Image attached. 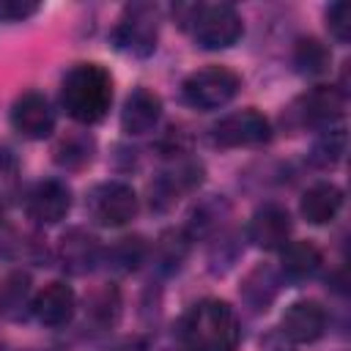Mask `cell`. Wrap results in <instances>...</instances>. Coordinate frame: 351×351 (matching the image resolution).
<instances>
[{"label":"cell","mask_w":351,"mask_h":351,"mask_svg":"<svg viewBox=\"0 0 351 351\" xmlns=\"http://www.w3.org/2000/svg\"><path fill=\"white\" fill-rule=\"evenodd\" d=\"M178 335L186 351H236L241 326L228 302L203 299L181 318Z\"/></svg>","instance_id":"obj_1"},{"label":"cell","mask_w":351,"mask_h":351,"mask_svg":"<svg viewBox=\"0 0 351 351\" xmlns=\"http://www.w3.org/2000/svg\"><path fill=\"white\" fill-rule=\"evenodd\" d=\"M63 110L80 123H99L112 104V77L99 63H77L60 85Z\"/></svg>","instance_id":"obj_2"},{"label":"cell","mask_w":351,"mask_h":351,"mask_svg":"<svg viewBox=\"0 0 351 351\" xmlns=\"http://www.w3.org/2000/svg\"><path fill=\"white\" fill-rule=\"evenodd\" d=\"M159 38V11L151 3H132L123 8L115 30H112V44L123 55L132 58H148L156 49Z\"/></svg>","instance_id":"obj_3"},{"label":"cell","mask_w":351,"mask_h":351,"mask_svg":"<svg viewBox=\"0 0 351 351\" xmlns=\"http://www.w3.org/2000/svg\"><path fill=\"white\" fill-rule=\"evenodd\" d=\"M239 88H241V80L236 71L225 66H206L192 71L184 80L181 96L195 110H217V107H225L239 93Z\"/></svg>","instance_id":"obj_4"},{"label":"cell","mask_w":351,"mask_h":351,"mask_svg":"<svg viewBox=\"0 0 351 351\" xmlns=\"http://www.w3.org/2000/svg\"><path fill=\"white\" fill-rule=\"evenodd\" d=\"M241 16L230 3H208L197 5V14L192 19L195 41L203 49H225L233 47L241 38Z\"/></svg>","instance_id":"obj_5"},{"label":"cell","mask_w":351,"mask_h":351,"mask_svg":"<svg viewBox=\"0 0 351 351\" xmlns=\"http://www.w3.org/2000/svg\"><path fill=\"white\" fill-rule=\"evenodd\" d=\"M85 208H88V214L99 225L118 228V225H126L129 219H134V214H137V195H134V189L129 184L104 181V184H96L88 192Z\"/></svg>","instance_id":"obj_6"},{"label":"cell","mask_w":351,"mask_h":351,"mask_svg":"<svg viewBox=\"0 0 351 351\" xmlns=\"http://www.w3.org/2000/svg\"><path fill=\"white\" fill-rule=\"evenodd\" d=\"M271 137L269 118L255 107H244L239 112L225 115L214 126V143L222 148H244V145H263Z\"/></svg>","instance_id":"obj_7"},{"label":"cell","mask_w":351,"mask_h":351,"mask_svg":"<svg viewBox=\"0 0 351 351\" xmlns=\"http://www.w3.org/2000/svg\"><path fill=\"white\" fill-rule=\"evenodd\" d=\"M11 126L27 140H44L55 129V110L38 90H25L11 107Z\"/></svg>","instance_id":"obj_8"},{"label":"cell","mask_w":351,"mask_h":351,"mask_svg":"<svg viewBox=\"0 0 351 351\" xmlns=\"http://www.w3.org/2000/svg\"><path fill=\"white\" fill-rule=\"evenodd\" d=\"M25 208H27V217L33 222H38V225H55L71 208V189L63 181H58V178L38 181L30 189Z\"/></svg>","instance_id":"obj_9"},{"label":"cell","mask_w":351,"mask_h":351,"mask_svg":"<svg viewBox=\"0 0 351 351\" xmlns=\"http://www.w3.org/2000/svg\"><path fill=\"white\" fill-rule=\"evenodd\" d=\"M291 236V214L280 203H263L247 228V239L258 250H282Z\"/></svg>","instance_id":"obj_10"},{"label":"cell","mask_w":351,"mask_h":351,"mask_svg":"<svg viewBox=\"0 0 351 351\" xmlns=\"http://www.w3.org/2000/svg\"><path fill=\"white\" fill-rule=\"evenodd\" d=\"M101 247L99 239L93 233H88L85 228H71L60 236L58 241V263L63 271L69 274H88L96 263H99Z\"/></svg>","instance_id":"obj_11"},{"label":"cell","mask_w":351,"mask_h":351,"mask_svg":"<svg viewBox=\"0 0 351 351\" xmlns=\"http://www.w3.org/2000/svg\"><path fill=\"white\" fill-rule=\"evenodd\" d=\"M74 310H77V296L71 291V285L55 280L49 285H44L36 299L30 302V313L36 315L38 324L44 326H63L74 318Z\"/></svg>","instance_id":"obj_12"},{"label":"cell","mask_w":351,"mask_h":351,"mask_svg":"<svg viewBox=\"0 0 351 351\" xmlns=\"http://www.w3.org/2000/svg\"><path fill=\"white\" fill-rule=\"evenodd\" d=\"M280 329L288 340L293 343H313L324 335L326 329V313L318 302H310V299H302V302H293L285 313H282V321H280Z\"/></svg>","instance_id":"obj_13"},{"label":"cell","mask_w":351,"mask_h":351,"mask_svg":"<svg viewBox=\"0 0 351 351\" xmlns=\"http://www.w3.org/2000/svg\"><path fill=\"white\" fill-rule=\"evenodd\" d=\"M296 107L299 110H293V112L299 115L302 123H310V126L329 123V121H335V118L343 115L346 93L337 85H315L313 90H307L296 101Z\"/></svg>","instance_id":"obj_14"},{"label":"cell","mask_w":351,"mask_h":351,"mask_svg":"<svg viewBox=\"0 0 351 351\" xmlns=\"http://www.w3.org/2000/svg\"><path fill=\"white\" fill-rule=\"evenodd\" d=\"M162 115V99L148 88H134L121 110V129L132 137L148 134Z\"/></svg>","instance_id":"obj_15"},{"label":"cell","mask_w":351,"mask_h":351,"mask_svg":"<svg viewBox=\"0 0 351 351\" xmlns=\"http://www.w3.org/2000/svg\"><path fill=\"white\" fill-rule=\"evenodd\" d=\"M200 181H203V165H200V162H192V159L178 162L176 170L162 173V176L151 184V206L167 208V206H173V203L178 200L181 192L195 189Z\"/></svg>","instance_id":"obj_16"},{"label":"cell","mask_w":351,"mask_h":351,"mask_svg":"<svg viewBox=\"0 0 351 351\" xmlns=\"http://www.w3.org/2000/svg\"><path fill=\"white\" fill-rule=\"evenodd\" d=\"M302 217L313 225H324V222H332L337 217V211L343 208V189L335 186L332 181H321V184H313L304 195H302Z\"/></svg>","instance_id":"obj_17"},{"label":"cell","mask_w":351,"mask_h":351,"mask_svg":"<svg viewBox=\"0 0 351 351\" xmlns=\"http://www.w3.org/2000/svg\"><path fill=\"white\" fill-rule=\"evenodd\" d=\"M277 291H280L277 271H274L271 266H266V263H258L255 269H250L247 277L241 280V288H239L241 299H244L252 310H266V307L274 302Z\"/></svg>","instance_id":"obj_18"},{"label":"cell","mask_w":351,"mask_h":351,"mask_svg":"<svg viewBox=\"0 0 351 351\" xmlns=\"http://www.w3.org/2000/svg\"><path fill=\"white\" fill-rule=\"evenodd\" d=\"M228 211H230L228 200L219 197V195H211V197L200 200V203L192 208L184 233H186L192 241H195V239H206V236H211V233L222 225V219L228 217Z\"/></svg>","instance_id":"obj_19"},{"label":"cell","mask_w":351,"mask_h":351,"mask_svg":"<svg viewBox=\"0 0 351 351\" xmlns=\"http://www.w3.org/2000/svg\"><path fill=\"white\" fill-rule=\"evenodd\" d=\"M85 318L96 326V329H110L118 324L121 318V293L112 282H104L99 285L90 296H88V304H85Z\"/></svg>","instance_id":"obj_20"},{"label":"cell","mask_w":351,"mask_h":351,"mask_svg":"<svg viewBox=\"0 0 351 351\" xmlns=\"http://www.w3.org/2000/svg\"><path fill=\"white\" fill-rule=\"evenodd\" d=\"M280 263L291 280H304L321 266V250L313 241H288L282 247Z\"/></svg>","instance_id":"obj_21"},{"label":"cell","mask_w":351,"mask_h":351,"mask_svg":"<svg viewBox=\"0 0 351 351\" xmlns=\"http://www.w3.org/2000/svg\"><path fill=\"white\" fill-rule=\"evenodd\" d=\"M30 310V277L25 271H11L0 285V315L19 321Z\"/></svg>","instance_id":"obj_22"},{"label":"cell","mask_w":351,"mask_h":351,"mask_svg":"<svg viewBox=\"0 0 351 351\" xmlns=\"http://www.w3.org/2000/svg\"><path fill=\"white\" fill-rule=\"evenodd\" d=\"M145 252H148V244L143 241V236H123L107 247L104 261L115 271H134L143 263Z\"/></svg>","instance_id":"obj_23"},{"label":"cell","mask_w":351,"mask_h":351,"mask_svg":"<svg viewBox=\"0 0 351 351\" xmlns=\"http://www.w3.org/2000/svg\"><path fill=\"white\" fill-rule=\"evenodd\" d=\"M93 148H96L93 137H88V134H82V132L66 134V137L55 145V162H58L60 167H66V170H77V167H82V165L90 162Z\"/></svg>","instance_id":"obj_24"},{"label":"cell","mask_w":351,"mask_h":351,"mask_svg":"<svg viewBox=\"0 0 351 351\" xmlns=\"http://www.w3.org/2000/svg\"><path fill=\"white\" fill-rule=\"evenodd\" d=\"M346 143H348V134H346L343 126L324 132V134L313 143V148H310V165L324 167V170H326V167H335V165L343 159V154H346Z\"/></svg>","instance_id":"obj_25"},{"label":"cell","mask_w":351,"mask_h":351,"mask_svg":"<svg viewBox=\"0 0 351 351\" xmlns=\"http://www.w3.org/2000/svg\"><path fill=\"white\" fill-rule=\"evenodd\" d=\"M293 63H296V69L302 74L318 77V74H324L329 69L332 55H329V49L318 38H299L296 49H293Z\"/></svg>","instance_id":"obj_26"},{"label":"cell","mask_w":351,"mask_h":351,"mask_svg":"<svg viewBox=\"0 0 351 351\" xmlns=\"http://www.w3.org/2000/svg\"><path fill=\"white\" fill-rule=\"evenodd\" d=\"M189 236L184 230H165L156 241V261L165 271H176L189 252Z\"/></svg>","instance_id":"obj_27"},{"label":"cell","mask_w":351,"mask_h":351,"mask_svg":"<svg viewBox=\"0 0 351 351\" xmlns=\"http://www.w3.org/2000/svg\"><path fill=\"white\" fill-rule=\"evenodd\" d=\"M326 27H329V33L340 44H346L351 38V5L343 3V0L335 3V5H329V11H326Z\"/></svg>","instance_id":"obj_28"},{"label":"cell","mask_w":351,"mask_h":351,"mask_svg":"<svg viewBox=\"0 0 351 351\" xmlns=\"http://www.w3.org/2000/svg\"><path fill=\"white\" fill-rule=\"evenodd\" d=\"M16 192V159L8 148H0V200Z\"/></svg>","instance_id":"obj_29"},{"label":"cell","mask_w":351,"mask_h":351,"mask_svg":"<svg viewBox=\"0 0 351 351\" xmlns=\"http://www.w3.org/2000/svg\"><path fill=\"white\" fill-rule=\"evenodd\" d=\"M38 11V3L33 0H0V19L3 22H22Z\"/></svg>","instance_id":"obj_30"}]
</instances>
